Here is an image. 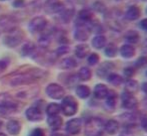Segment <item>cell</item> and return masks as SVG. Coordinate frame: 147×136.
Instances as JSON below:
<instances>
[{"instance_id": "cell-1", "label": "cell", "mask_w": 147, "mask_h": 136, "mask_svg": "<svg viewBox=\"0 0 147 136\" xmlns=\"http://www.w3.org/2000/svg\"><path fill=\"white\" fill-rule=\"evenodd\" d=\"M42 77V72L39 70H31L26 74H19L10 81L11 86H20V84H27L37 81Z\"/></svg>"}, {"instance_id": "cell-2", "label": "cell", "mask_w": 147, "mask_h": 136, "mask_svg": "<svg viewBox=\"0 0 147 136\" xmlns=\"http://www.w3.org/2000/svg\"><path fill=\"white\" fill-rule=\"evenodd\" d=\"M104 128V122L100 118H91L86 122L85 135L86 136H100Z\"/></svg>"}, {"instance_id": "cell-3", "label": "cell", "mask_w": 147, "mask_h": 136, "mask_svg": "<svg viewBox=\"0 0 147 136\" xmlns=\"http://www.w3.org/2000/svg\"><path fill=\"white\" fill-rule=\"evenodd\" d=\"M22 40H23V33L20 29L17 28L8 31V33L3 38L4 44L10 48H14V47L18 46L22 42Z\"/></svg>"}, {"instance_id": "cell-4", "label": "cell", "mask_w": 147, "mask_h": 136, "mask_svg": "<svg viewBox=\"0 0 147 136\" xmlns=\"http://www.w3.org/2000/svg\"><path fill=\"white\" fill-rule=\"evenodd\" d=\"M18 104L12 96L8 94H0V112L2 113H10L16 111Z\"/></svg>"}, {"instance_id": "cell-5", "label": "cell", "mask_w": 147, "mask_h": 136, "mask_svg": "<svg viewBox=\"0 0 147 136\" xmlns=\"http://www.w3.org/2000/svg\"><path fill=\"white\" fill-rule=\"evenodd\" d=\"M60 107H61V111L66 116H72L77 111L78 105L75 98H72V96H66L62 100V103L60 105Z\"/></svg>"}, {"instance_id": "cell-6", "label": "cell", "mask_w": 147, "mask_h": 136, "mask_svg": "<svg viewBox=\"0 0 147 136\" xmlns=\"http://www.w3.org/2000/svg\"><path fill=\"white\" fill-rule=\"evenodd\" d=\"M47 25V20L45 19V17L43 16H36L33 19L30 20L29 25V31L31 33H39L41 31H43Z\"/></svg>"}, {"instance_id": "cell-7", "label": "cell", "mask_w": 147, "mask_h": 136, "mask_svg": "<svg viewBox=\"0 0 147 136\" xmlns=\"http://www.w3.org/2000/svg\"><path fill=\"white\" fill-rule=\"evenodd\" d=\"M46 94L53 100H61L65 94V90L58 84H50L46 86Z\"/></svg>"}, {"instance_id": "cell-8", "label": "cell", "mask_w": 147, "mask_h": 136, "mask_svg": "<svg viewBox=\"0 0 147 136\" xmlns=\"http://www.w3.org/2000/svg\"><path fill=\"white\" fill-rule=\"evenodd\" d=\"M62 5L63 3L60 0H46L44 2L43 8L47 14H55L61 11Z\"/></svg>"}, {"instance_id": "cell-9", "label": "cell", "mask_w": 147, "mask_h": 136, "mask_svg": "<svg viewBox=\"0 0 147 136\" xmlns=\"http://www.w3.org/2000/svg\"><path fill=\"white\" fill-rule=\"evenodd\" d=\"M25 115L27 117L28 120L30 121H40L43 118V114H42V110L39 106L37 105H33L30 106L29 108H27L25 112Z\"/></svg>"}, {"instance_id": "cell-10", "label": "cell", "mask_w": 147, "mask_h": 136, "mask_svg": "<svg viewBox=\"0 0 147 136\" xmlns=\"http://www.w3.org/2000/svg\"><path fill=\"white\" fill-rule=\"evenodd\" d=\"M60 17L63 22H69L74 15V7L70 2H66L62 5V9L59 12Z\"/></svg>"}, {"instance_id": "cell-11", "label": "cell", "mask_w": 147, "mask_h": 136, "mask_svg": "<svg viewBox=\"0 0 147 136\" xmlns=\"http://www.w3.org/2000/svg\"><path fill=\"white\" fill-rule=\"evenodd\" d=\"M122 104H123V107L127 109H133L138 105V102L133 94L125 92L122 94Z\"/></svg>"}, {"instance_id": "cell-12", "label": "cell", "mask_w": 147, "mask_h": 136, "mask_svg": "<svg viewBox=\"0 0 147 136\" xmlns=\"http://www.w3.org/2000/svg\"><path fill=\"white\" fill-rule=\"evenodd\" d=\"M81 119L80 118H73L71 120H69L66 123V131H67L69 134H78L80 132V129H81Z\"/></svg>"}, {"instance_id": "cell-13", "label": "cell", "mask_w": 147, "mask_h": 136, "mask_svg": "<svg viewBox=\"0 0 147 136\" xmlns=\"http://www.w3.org/2000/svg\"><path fill=\"white\" fill-rule=\"evenodd\" d=\"M89 35H90V30L87 26L85 25H78L76 27L75 33H74V37H75L76 40L78 41H86L89 38Z\"/></svg>"}, {"instance_id": "cell-14", "label": "cell", "mask_w": 147, "mask_h": 136, "mask_svg": "<svg viewBox=\"0 0 147 136\" xmlns=\"http://www.w3.org/2000/svg\"><path fill=\"white\" fill-rule=\"evenodd\" d=\"M140 15H141V11H140L139 7H137V6H135V5L130 6L125 13L126 19L129 20V21L137 20L138 18L140 17Z\"/></svg>"}, {"instance_id": "cell-15", "label": "cell", "mask_w": 147, "mask_h": 136, "mask_svg": "<svg viewBox=\"0 0 147 136\" xmlns=\"http://www.w3.org/2000/svg\"><path fill=\"white\" fill-rule=\"evenodd\" d=\"M0 26L3 27L5 30H7L8 32V31L16 28L15 20L10 16H2V17H0Z\"/></svg>"}, {"instance_id": "cell-16", "label": "cell", "mask_w": 147, "mask_h": 136, "mask_svg": "<svg viewBox=\"0 0 147 136\" xmlns=\"http://www.w3.org/2000/svg\"><path fill=\"white\" fill-rule=\"evenodd\" d=\"M21 130L20 122L17 120H9L7 122V131L11 135H17Z\"/></svg>"}, {"instance_id": "cell-17", "label": "cell", "mask_w": 147, "mask_h": 136, "mask_svg": "<svg viewBox=\"0 0 147 136\" xmlns=\"http://www.w3.org/2000/svg\"><path fill=\"white\" fill-rule=\"evenodd\" d=\"M108 94V88L105 84H99L95 86L94 88V96L95 98H99V100H102V98H105Z\"/></svg>"}, {"instance_id": "cell-18", "label": "cell", "mask_w": 147, "mask_h": 136, "mask_svg": "<svg viewBox=\"0 0 147 136\" xmlns=\"http://www.w3.org/2000/svg\"><path fill=\"white\" fill-rule=\"evenodd\" d=\"M120 54L123 58L129 59L135 55V48L131 45H123L120 49Z\"/></svg>"}, {"instance_id": "cell-19", "label": "cell", "mask_w": 147, "mask_h": 136, "mask_svg": "<svg viewBox=\"0 0 147 136\" xmlns=\"http://www.w3.org/2000/svg\"><path fill=\"white\" fill-rule=\"evenodd\" d=\"M47 122H48L49 126L52 129L56 130V129H59L62 125V118L59 116V115H53V116H48V119H47Z\"/></svg>"}, {"instance_id": "cell-20", "label": "cell", "mask_w": 147, "mask_h": 136, "mask_svg": "<svg viewBox=\"0 0 147 136\" xmlns=\"http://www.w3.org/2000/svg\"><path fill=\"white\" fill-rule=\"evenodd\" d=\"M60 68L63 70H70L73 69L77 66V62L73 58H65L60 62Z\"/></svg>"}, {"instance_id": "cell-21", "label": "cell", "mask_w": 147, "mask_h": 136, "mask_svg": "<svg viewBox=\"0 0 147 136\" xmlns=\"http://www.w3.org/2000/svg\"><path fill=\"white\" fill-rule=\"evenodd\" d=\"M89 54V47L85 44L78 45L75 48V55L80 59H83Z\"/></svg>"}, {"instance_id": "cell-22", "label": "cell", "mask_w": 147, "mask_h": 136, "mask_svg": "<svg viewBox=\"0 0 147 136\" xmlns=\"http://www.w3.org/2000/svg\"><path fill=\"white\" fill-rule=\"evenodd\" d=\"M92 18H93V13L89 9H82L79 12V14H78V19H79V21L83 22V23L89 22Z\"/></svg>"}, {"instance_id": "cell-23", "label": "cell", "mask_w": 147, "mask_h": 136, "mask_svg": "<svg viewBox=\"0 0 147 136\" xmlns=\"http://www.w3.org/2000/svg\"><path fill=\"white\" fill-rule=\"evenodd\" d=\"M104 128L109 134H115L118 130V122L116 120L111 119V120L107 121L106 124L104 125Z\"/></svg>"}, {"instance_id": "cell-24", "label": "cell", "mask_w": 147, "mask_h": 136, "mask_svg": "<svg viewBox=\"0 0 147 136\" xmlns=\"http://www.w3.org/2000/svg\"><path fill=\"white\" fill-rule=\"evenodd\" d=\"M76 94L80 98H87L89 94H90V88L87 86H84V84L78 86L76 88Z\"/></svg>"}, {"instance_id": "cell-25", "label": "cell", "mask_w": 147, "mask_h": 136, "mask_svg": "<svg viewBox=\"0 0 147 136\" xmlns=\"http://www.w3.org/2000/svg\"><path fill=\"white\" fill-rule=\"evenodd\" d=\"M106 45V38L102 35H98V36L94 37L92 40V46L96 49H101Z\"/></svg>"}, {"instance_id": "cell-26", "label": "cell", "mask_w": 147, "mask_h": 136, "mask_svg": "<svg viewBox=\"0 0 147 136\" xmlns=\"http://www.w3.org/2000/svg\"><path fill=\"white\" fill-rule=\"evenodd\" d=\"M124 37H125V40L127 42L132 43V44H136L139 41V34L134 30H130L128 32H126Z\"/></svg>"}, {"instance_id": "cell-27", "label": "cell", "mask_w": 147, "mask_h": 136, "mask_svg": "<svg viewBox=\"0 0 147 136\" xmlns=\"http://www.w3.org/2000/svg\"><path fill=\"white\" fill-rule=\"evenodd\" d=\"M107 100H106V103L109 107L111 108H114L115 105H116V102H117V94L113 90H108V94H107Z\"/></svg>"}, {"instance_id": "cell-28", "label": "cell", "mask_w": 147, "mask_h": 136, "mask_svg": "<svg viewBox=\"0 0 147 136\" xmlns=\"http://www.w3.org/2000/svg\"><path fill=\"white\" fill-rule=\"evenodd\" d=\"M35 50H36V47H35V45L33 44V43H31V42H28V43H26L23 47H22L21 54L23 56H26V57H27V56L33 55V53L35 52Z\"/></svg>"}, {"instance_id": "cell-29", "label": "cell", "mask_w": 147, "mask_h": 136, "mask_svg": "<svg viewBox=\"0 0 147 136\" xmlns=\"http://www.w3.org/2000/svg\"><path fill=\"white\" fill-rule=\"evenodd\" d=\"M61 111V107L57 103H50L46 107V112L48 116H53V115H58Z\"/></svg>"}, {"instance_id": "cell-30", "label": "cell", "mask_w": 147, "mask_h": 136, "mask_svg": "<svg viewBox=\"0 0 147 136\" xmlns=\"http://www.w3.org/2000/svg\"><path fill=\"white\" fill-rule=\"evenodd\" d=\"M91 71L88 69V68H81L79 71V73H78V78H79L81 81H88V80H90L91 78Z\"/></svg>"}, {"instance_id": "cell-31", "label": "cell", "mask_w": 147, "mask_h": 136, "mask_svg": "<svg viewBox=\"0 0 147 136\" xmlns=\"http://www.w3.org/2000/svg\"><path fill=\"white\" fill-rule=\"evenodd\" d=\"M108 82L111 84H113V86H119V84H122L123 79L119 75H117V74H110L108 76Z\"/></svg>"}, {"instance_id": "cell-32", "label": "cell", "mask_w": 147, "mask_h": 136, "mask_svg": "<svg viewBox=\"0 0 147 136\" xmlns=\"http://www.w3.org/2000/svg\"><path fill=\"white\" fill-rule=\"evenodd\" d=\"M117 53V47L115 46L114 44H112V43H110V44L108 45V46L106 47V49H105V55L107 56V57H114L115 55H116Z\"/></svg>"}, {"instance_id": "cell-33", "label": "cell", "mask_w": 147, "mask_h": 136, "mask_svg": "<svg viewBox=\"0 0 147 136\" xmlns=\"http://www.w3.org/2000/svg\"><path fill=\"white\" fill-rule=\"evenodd\" d=\"M137 90H138V84H137V82H136V81L129 80V81L126 82V92L132 94V92H136Z\"/></svg>"}, {"instance_id": "cell-34", "label": "cell", "mask_w": 147, "mask_h": 136, "mask_svg": "<svg viewBox=\"0 0 147 136\" xmlns=\"http://www.w3.org/2000/svg\"><path fill=\"white\" fill-rule=\"evenodd\" d=\"M92 8L93 10H95L97 12H104L106 10V6L102 1H95L92 4Z\"/></svg>"}, {"instance_id": "cell-35", "label": "cell", "mask_w": 147, "mask_h": 136, "mask_svg": "<svg viewBox=\"0 0 147 136\" xmlns=\"http://www.w3.org/2000/svg\"><path fill=\"white\" fill-rule=\"evenodd\" d=\"M88 64L91 66H94L96 65L97 63L99 62V56L97 54H95V53H93V54H91L90 56L88 57Z\"/></svg>"}, {"instance_id": "cell-36", "label": "cell", "mask_w": 147, "mask_h": 136, "mask_svg": "<svg viewBox=\"0 0 147 136\" xmlns=\"http://www.w3.org/2000/svg\"><path fill=\"white\" fill-rule=\"evenodd\" d=\"M29 136H45L44 130L41 128H35L34 130H32L30 132Z\"/></svg>"}, {"instance_id": "cell-37", "label": "cell", "mask_w": 147, "mask_h": 136, "mask_svg": "<svg viewBox=\"0 0 147 136\" xmlns=\"http://www.w3.org/2000/svg\"><path fill=\"white\" fill-rule=\"evenodd\" d=\"M146 65H147V58L146 57H141L136 61V66H137L138 68H142Z\"/></svg>"}, {"instance_id": "cell-38", "label": "cell", "mask_w": 147, "mask_h": 136, "mask_svg": "<svg viewBox=\"0 0 147 136\" xmlns=\"http://www.w3.org/2000/svg\"><path fill=\"white\" fill-rule=\"evenodd\" d=\"M68 52H69V48H68L67 46H61V47H59V48L57 49L56 54L58 56H61V55L66 54V53H68Z\"/></svg>"}, {"instance_id": "cell-39", "label": "cell", "mask_w": 147, "mask_h": 136, "mask_svg": "<svg viewBox=\"0 0 147 136\" xmlns=\"http://www.w3.org/2000/svg\"><path fill=\"white\" fill-rule=\"evenodd\" d=\"M12 5L15 8H22L25 5V0H14Z\"/></svg>"}, {"instance_id": "cell-40", "label": "cell", "mask_w": 147, "mask_h": 136, "mask_svg": "<svg viewBox=\"0 0 147 136\" xmlns=\"http://www.w3.org/2000/svg\"><path fill=\"white\" fill-rule=\"evenodd\" d=\"M124 74H125L126 77L131 78V77H133L134 74H135V70H134L133 68H126V69L124 70Z\"/></svg>"}, {"instance_id": "cell-41", "label": "cell", "mask_w": 147, "mask_h": 136, "mask_svg": "<svg viewBox=\"0 0 147 136\" xmlns=\"http://www.w3.org/2000/svg\"><path fill=\"white\" fill-rule=\"evenodd\" d=\"M8 66V62L5 60H0V73H2L3 71H5L6 68Z\"/></svg>"}, {"instance_id": "cell-42", "label": "cell", "mask_w": 147, "mask_h": 136, "mask_svg": "<svg viewBox=\"0 0 147 136\" xmlns=\"http://www.w3.org/2000/svg\"><path fill=\"white\" fill-rule=\"evenodd\" d=\"M140 27L143 29V30L147 31V18L146 19H143L141 22H140Z\"/></svg>"}, {"instance_id": "cell-43", "label": "cell", "mask_w": 147, "mask_h": 136, "mask_svg": "<svg viewBox=\"0 0 147 136\" xmlns=\"http://www.w3.org/2000/svg\"><path fill=\"white\" fill-rule=\"evenodd\" d=\"M50 136H68V135L64 134V133H61V132H53Z\"/></svg>"}, {"instance_id": "cell-44", "label": "cell", "mask_w": 147, "mask_h": 136, "mask_svg": "<svg viewBox=\"0 0 147 136\" xmlns=\"http://www.w3.org/2000/svg\"><path fill=\"white\" fill-rule=\"evenodd\" d=\"M142 90H143V92L147 94V82H144V84H142Z\"/></svg>"}, {"instance_id": "cell-45", "label": "cell", "mask_w": 147, "mask_h": 136, "mask_svg": "<svg viewBox=\"0 0 147 136\" xmlns=\"http://www.w3.org/2000/svg\"><path fill=\"white\" fill-rule=\"evenodd\" d=\"M142 125H143V128L147 131V118H145L143 120V123H142Z\"/></svg>"}, {"instance_id": "cell-46", "label": "cell", "mask_w": 147, "mask_h": 136, "mask_svg": "<svg viewBox=\"0 0 147 136\" xmlns=\"http://www.w3.org/2000/svg\"><path fill=\"white\" fill-rule=\"evenodd\" d=\"M0 136H7V135L4 134V133H0Z\"/></svg>"}, {"instance_id": "cell-47", "label": "cell", "mask_w": 147, "mask_h": 136, "mask_svg": "<svg viewBox=\"0 0 147 136\" xmlns=\"http://www.w3.org/2000/svg\"><path fill=\"white\" fill-rule=\"evenodd\" d=\"M1 125H2V121L0 120V128H1Z\"/></svg>"}, {"instance_id": "cell-48", "label": "cell", "mask_w": 147, "mask_h": 136, "mask_svg": "<svg viewBox=\"0 0 147 136\" xmlns=\"http://www.w3.org/2000/svg\"><path fill=\"white\" fill-rule=\"evenodd\" d=\"M117 1H124V0H117Z\"/></svg>"}, {"instance_id": "cell-49", "label": "cell", "mask_w": 147, "mask_h": 136, "mask_svg": "<svg viewBox=\"0 0 147 136\" xmlns=\"http://www.w3.org/2000/svg\"><path fill=\"white\" fill-rule=\"evenodd\" d=\"M0 1H6V0H0Z\"/></svg>"}, {"instance_id": "cell-50", "label": "cell", "mask_w": 147, "mask_h": 136, "mask_svg": "<svg viewBox=\"0 0 147 136\" xmlns=\"http://www.w3.org/2000/svg\"><path fill=\"white\" fill-rule=\"evenodd\" d=\"M146 13H147V8H146Z\"/></svg>"}, {"instance_id": "cell-51", "label": "cell", "mask_w": 147, "mask_h": 136, "mask_svg": "<svg viewBox=\"0 0 147 136\" xmlns=\"http://www.w3.org/2000/svg\"><path fill=\"white\" fill-rule=\"evenodd\" d=\"M146 75H147V73H146Z\"/></svg>"}]
</instances>
